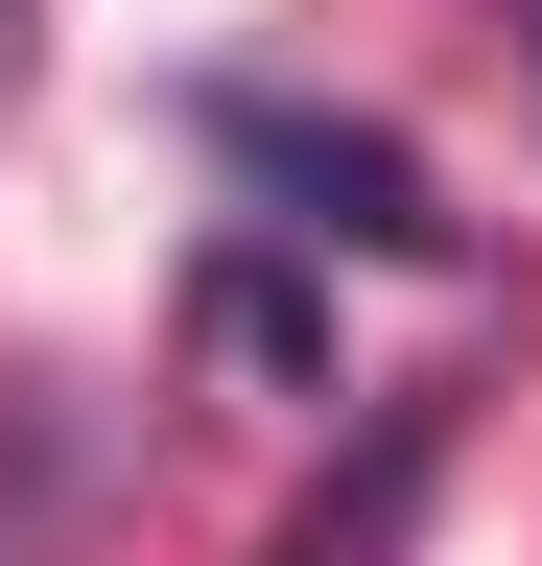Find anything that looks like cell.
I'll return each mask as SVG.
<instances>
[{
    "label": "cell",
    "mask_w": 542,
    "mask_h": 566,
    "mask_svg": "<svg viewBox=\"0 0 542 566\" xmlns=\"http://www.w3.org/2000/svg\"><path fill=\"white\" fill-rule=\"evenodd\" d=\"M189 142H213V166L284 212L307 260H425V283L471 260V212H448V166H425L401 118H330V95H259V71H213V95H189Z\"/></svg>",
    "instance_id": "obj_1"
},
{
    "label": "cell",
    "mask_w": 542,
    "mask_h": 566,
    "mask_svg": "<svg viewBox=\"0 0 542 566\" xmlns=\"http://www.w3.org/2000/svg\"><path fill=\"white\" fill-rule=\"evenodd\" d=\"M0 71H24V0H0Z\"/></svg>",
    "instance_id": "obj_5"
},
{
    "label": "cell",
    "mask_w": 542,
    "mask_h": 566,
    "mask_svg": "<svg viewBox=\"0 0 542 566\" xmlns=\"http://www.w3.org/2000/svg\"><path fill=\"white\" fill-rule=\"evenodd\" d=\"M448 424H471L448 378H378V401H354V449L307 472V520L259 543V566H401V543H425V495H448Z\"/></svg>",
    "instance_id": "obj_2"
},
{
    "label": "cell",
    "mask_w": 542,
    "mask_h": 566,
    "mask_svg": "<svg viewBox=\"0 0 542 566\" xmlns=\"http://www.w3.org/2000/svg\"><path fill=\"white\" fill-rule=\"evenodd\" d=\"M0 566H118V449L72 378H0Z\"/></svg>",
    "instance_id": "obj_3"
},
{
    "label": "cell",
    "mask_w": 542,
    "mask_h": 566,
    "mask_svg": "<svg viewBox=\"0 0 542 566\" xmlns=\"http://www.w3.org/2000/svg\"><path fill=\"white\" fill-rule=\"evenodd\" d=\"M189 354H213V378H330V283H284V260H189Z\"/></svg>",
    "instance_id": "obj_4"
},
{
    "label": "cell",
    "mask_w": 542,
    "mask_h": 566,
    "mask_svg": "<svg viewBox=\"0 0 542 566\" xmlns=\"http://www.w3.org/2000/svg\"><path fill=\"white\" fill-rule=\"evenodd\" d=\"M496 24H519V48H542V0H496Z\"/></svg>",
    "instance_id": "obj_6"
}]
</instances>
